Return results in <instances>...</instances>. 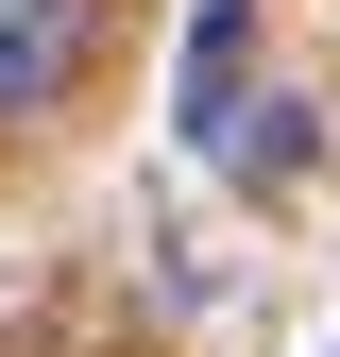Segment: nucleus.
I'll return each mask as SVG.
<instances>
[{
  "label": "nucleus",
  "instance_id": "obj_1",
  "mask_svg": "<svg viewBox=\"0 0 340 357\" xmlns=\"http://www.w3.org/2000/svg\"><path fill=\"white\" fill-rule=\"evenodd\" d=\"M85 34H102V0H0V119H52Z\"/></svg>",
  "mask_w": 340,
  "mask_h": 357
},
{
  "label": "nucleus",
  "instance_id": "obj_2",
  "mask_svg": "<svg viewBox=\"0 0 340 357\" xmlns=\"http://www.w3.org/2000/svg\"><path fill=\"white\" fill-rule=\"evenodd\" d=\"M238 34H255V0H204V17H187V137H222V119L255 102V85H238Z\"/></svg>",
  "mask_w": 340,
  "mask_h": 357
}]
</instances>
